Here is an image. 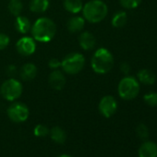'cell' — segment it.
Returning <instances> with one entry per match:
<instances>
[{"mask_svg": "<svg viewBox=\"0 0 157 157\" xmlns=\"http://www.w3.org/2000/svg\"><path fill=\"white\" fill-rule=\"evenodd\" d=\"M56 26L55 22L46 17L39 18L32 25L31 33L32 37L40 43H48L56 35Z\"/></svg>", "mask_w": 157, "mask_h": 157, "instance_id": "1", "label": "cell"}, {"mask_svg": "<svg viewBox=\"0 0 157 157\" xmlns=\"http://www.w3.org/2000/svg\"><path fill=\"white\" fill-rule=\"evenodd\" d=\"M82 11L85 21L90 23H99L106 18L108 8L103 0H90L83 5Z\"/></svg>", "mask_w": 157, "mask_h": 157, "instance_id": "2", "label": "cell"}, {"mask_svg": "<svg viewBox=\"0 0 157 157\" xmlns=\"http://www.w3.org/2000/svg\"><path fill=\"white\" fill-rule=\"evenodd\" d=\"M91 67L97 74H106L114 67V56L106 48L97 49L92 56Z\"/></svg>", "mask_w": 157, "mask_h": 157, "instance_id": "3", "label": "cell"}, {"mask_svg": "<svg viewBox=\"0 0 157 157\" xmlns=\"http://www.w3.org/2000/svg\"><path fill=\"white\" fill-rule=\"evenodd\" d=\"M117 93L123 100H133L140 94V82L134 77L127 75L119 82Z\"/></svg>", "mask_w": 157, "mask_h": 157, "instance_id": "4", "label": "cell"}, {"mask_svg": "<svg viewBox=\"0 0 157 157\" xmlns=\"http://www.w3.org/2000/svg\"><path fill=\"white\" fill-rule=\"evenodd\" d=\"M85 66V57L81 53H70L61 61L62 70L68 75L80 73Z\"/></svg>", "mask_w": 157, "mask_h": 157, "instance_id": "5", "label": "cell"}, {"mask_svg": "<svg viewBox=\"0 0 157 157\" xmlns=\"http://www.w3.org/2000/svg\"><path fill=\"white\" fill-rule=\"evenodd\" d=\"M23 92V86L21 82L14 78H10L5 81L0 87V94L7 101L13 102L19 99Z\"/></svg>", "mask_w": 157, "mask_h": 157, "instance_id": "6", "label": "cell"}, {"mask_svg": "<svg viewBox=\"0 0 157 157\" xmlns=\"http://www.w3.org/2000/svg\"><path fill=\"white\" fill-rule=\"evenodd\" d=\"M7 112L10 119L15 123H21L26 121L30 115L28 106L25 104L20 102H16L10 105Z\"/></svg>", "mask_w": 157, "mask_h": 157, "instance_id": "7", "label": "cell"}, {"mask_svg": "<svg viewBox=\"0 0 157 157\" xmlns=\"http://www.w3.org/2000/svg\"><path fill=\"white\" fill-rule=\"evenodd\" d=\"M98 109L100 114L108 118L111 117L117 109V102L115 99L114 96L112 95H105L104 96L100 102H99V105H98Z\"/></svg>", "mask_w": 157, "mask_h": 157, "instance_id": "8", "label": "cell"}, {"mask_svg": "<svg viewBox=\"0 0 157 157\" xmlns=\"http://www.w3.org/2000/svg\"><path fill=\"white\" fill-rule=\"evenodd\" d=\"M16 49L21 56H30L36 50V43L33 37L24 36L18 40L16 44Z\"/></svg>", "mask_w": 157, "mask_h": 157, "instance_id": "9", "label": "cell"}, {"mask_svg": "<svg viewBox=\"0 0 157 157\" xmlns=\"http://www.w3.org/2000/svg\"><path fill=\"white\" fill-rule=\"evenodd\" d=\"M48 82L54 90L61 91L66 85V77L62 71L59 69H55L49 75Z\"/></svg>", "mask_w": 157, "mask_h": 157, "instance_id": "10", "label": "cell"}, {"mask_svg": "<svg viewBox=\"0 0 157 157\" xmlns=\"http://www.w3.org/2000/svg\"><path fill=\"white\" fill-rule=\"evenodd\" d=\"M78 44L85 51L93 50L96 45V39L94 35L89 32H82L78 36Z\"/></svg>", "mask_w": 157, "mask_h": 157, "instance_id": "11", "label": "cell"}, {"mask_svg": "<svg viewBox=\"0 0 157 157\" xmlns=\"http://www.w3.org/2000/svg\"><path fill=\"white\" fill-rule=\"evenodd\" d=\"M139 157H157V144L153 141H144L139 148Z\"/></svg>", "mask_w": 157, "mask_h": 157, "instance_id": "12", "label": "cell"}, {"mask_svg": "<svg viewBox=\"0 0 157 157\" xmlns=\"http://www.w3.org/2000/svg\"><path fill=\"white\" fill-rule=\"evenodd\" d=\"M38 72L37 67L33 63H26L24 64L20 69V77L22 81L29 82L32 81L36 77Z\"/></svg>", "mask_w": 157, "mask_h": 157, "instance_id": "13", "label": "cell"}, {"mask_svg": "<svg viewBox=\"0 0 157 157\" xmlns=\"http://www.w3.org/2000/svg\"><path fill=\"white\" fill-rule=\"evenodd\" d=\"M85 20L81 16H73L67 22V28L69 33H81L85 26Z\"/></svg>", "mask_w": 157, "mask_h": 157, "instance_id": "14", "label": "cell"}, {"mask_svg": "<svg viewBox=\"0 0 157 157\" xmlns=\"http://www.w3.org/2000/svg\"><path fill=\"white\" fill-rule=\"evenodd\" d=\"M137 78H138V82L144 85H152L156 81L155 74L151 70L147 68L140 69L138 72Z\"/></svg>", "mask_w": 157, "mask_h": 157, "instance_id": "15", "label": "cell"}, {"mask_svg": "<svg viewBox=\"0 0 157 157\" xmlns=\"http://www.w3.org/2000/svg\"><path fill=\"white\" fill-rule=\"evenodd\" d=\"M31 28H32V24L27 17L22 15L16 17V21H15L16 31H18L21 34H26L31 31Z\"/></svg>", "mask_w": 157, "mask_h": 157, "instance_id": "16", "label": "cell"}, {"mask_svg": "<svg viewBox=\"0 0 157 157\" xmlns=\"http://www.w3.org/2000/svg\"><path fill=\"white\" fill-rule=\"evenodd\" d=\"M63 6L67 12L71 14H78L82 10L83 3L82 0H64Z\"/></svg>", "mask_w": 157, "mask_h": 157, "instance_id": "17", "label": "cell"}, {"mask_svg": "<svg viewBox=\"0 0 157 157\" xmlns=\"http://www.w3.org/2000/svg\"><path fill=\"white\" fill-rule=\"evenodd\" d=\"M49 5V0H32L29 7L32 12L36 14H42L48 10Z\"/></svg>", "mask_w": 157, "mask_h": 157, "instance_id": "18", "label": "cell"}, {"mask_svg": "<svg viewBox=\"0 0 157 157\" xmlns=\"http://www.w3.org/2000/svg\"><path fill=\"white\" fill-rule=\"evenodd\" d=\"M49 134H50L51 139L56 143L62 144L66 141V139H67L66 132L60 127H54L53 128L49 130Z\"/></svg>", "mask_w": 157, "mask_h": 157, "instance_id": "19", "label": "cell"}, {"mask_svg": "<svg viewBox=\"0 0 157 157\" xmlns=\"http://www.w3.org/2000/svg\"><path fill=\"white\" fill-rule=\"evenodd\" d=\"M128 21V16L125 11H118L114 14L111 23L115 28H122L126 25Z\"/></svg>", "mask_w": 157, "mask_h": 157, "instance_id": "20", "label": "cell"}, {"mask_svg": "<svg viewBox=\"0 0 157 157\" xmlns=\"http://www.w3.org/2000/svg\"><path fill=\"white\" fill-rule=\"evenodd\" d=\"M9 11L10 12L11 15L18 17L21 15L22 10H23V4L21 0H10L9 2Z\"/></svg>", "mask_w": 157, "mask_h": 157, "instance_id": "21", "label": "cell"}, {"mask_svg": "<svg viewBox=\"0 0 157 157\" xmlns=\"http://www.w3.org/2000/svg\"><path fill=\"white\" fill-rule=\"evenodd\" d=\"M142 0H119L122 8L126 10H134L140 6Z\"/></svg>", "mask_w": 157, "mask_h": 157, "instance_id": "22", "label": "cell"}, {"mask_svg": "<svg viewBox=\"0 0 157 157\" xmlns=\"http://www.w3.org/2000/svg\"><path fill=\"white\" fill-rule=\"evenodd\" d=\"M136 133H137V136L140 140H146L149 137V128L145 124L140 123L137 126Z\"/></svg>", "mask_w": 157, "mask_h": 157, "instance_id": "23", "label": "cell"}, {"mask_svg": "<svg viewBox=\"0 0 157 157\" xmlns=\"http://www.w3.org/2000/svg\"><path fill=\"white\" fill-rule=\"evenodd\" d=\"M144 102L150 106H157V93H148L143 96Z\"/></svg>", "mask_w": 157, "mask_h": 157, "instance_id": "24", "label": "cell"}, {"mask_svg": "<svg viewBox=\"0 0 157 157\" xmlns=\"http://www.w3.org/2000/svg\"><path fill=\"white\" fill-rule=\"evenodd\" d=\"M33 133L36 137H45L49 134V129L44 125H37L33 129Z\"/></svg>", "mask_w": 157, "mask_h": 157, "instance_id": "25", "label": "cell"}, {"mask_svg": "<svg viewBox=\"0 0 157 157\" xmlns=\"http://www.w3.org/2000/svg\"><path fill=\"white\" fill-rule=\"evenodd\" d=\"M10 42V36L7 35L6 33H0V50H4L7 48Z\"/></svg>", "mask_w": 157, "mask_h": 157, "instance_id": "26", "label": "cell"}, {"mask_svg": "<svg viewBox=\"0 0 157 157\" xmlns=\"http://www.w3.org/2000/svg\"><path fill=\"white\" fill-rule=\"evenodd\" d=\"M48 66L52 70L58 69L61 67V61H59L57 58H51L48 62Z\"/></svg>", "mask_w": 157, "mask_h": 157, "instance_id": "27", "label": "cell"}, {"mask_svg": "<svg viewBox=\"0 0 157 157\" xmlns=\"http://www.w3.org/2000/svg\"><path fill=\"white\" fill-rule=\"evenodd\" d=\"M120 70L125 75H128V73L130 72V66L127 62H124L120 65Z\"/></svg>", "mask_w": 157, "mask_h": 157, "instance_id": "28", "label": "cell"}, {"mask_svg": "<svg viewBox=\"0 0 157 157\" xmlns=\"http://www.w3.org/2000/svg\"><path fill=\"white\" fill-rule=\"evenodd\" d=\"M7 73L10 76H14L17 73V67L14 65H10L9 67H7Z\"/></svg>", "mask_w": 157, "mask_h": 157, "instance_id": "29", "label": "cell"}, {"mask_svg": "<svg viewBox=\"0 0 157 157\" xmlns=\"http://www.w3.org/2000/svg\"><path fill=\"white\" fill-rule=\"evenodd\" d=\"M58 157H72V156L67 155V154H62V155H60V156H58Z\"/></svg>", "mask_w": 157, "mask_h": 157, "instance_id": "30", "label": "cell"}]
</instances>
